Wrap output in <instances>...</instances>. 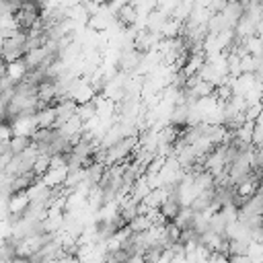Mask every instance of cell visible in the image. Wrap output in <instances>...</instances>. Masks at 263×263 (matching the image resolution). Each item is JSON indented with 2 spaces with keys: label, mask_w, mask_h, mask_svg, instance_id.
<instances>
[{
  "label": "cell",
  "mask_w": 263,
  "mask_h": 263,
  "mask_svg": "<svg viewBox=\"0 0 263 263\" xmlns=\"http://www.w3.org/2000/svg\"><path fill=\"white\" fill-rule=\"evenodd\" d=\"M150 191H152V185H150V181H148V175H142V177H138V179L134 181L132 195H134L138 201H142Z\"/></svg>",
  "instance_id": "obj_7"
},
{
  "label": "cell",
  "mask_w": 263,
  "mask_h": 263,
  "mask_svg": "<svg viewBox=\"0 0 263 263\" xmlns=\"http://www.w3.org/2000/svg\"><path fill=\"white\" fill-rule=\"evenodd\" d=\"M263 111V101H255V103H249L247 105V109H245V117L247 119H257L259 117V113Z\"/></svg>",
  "instance_id": "obj_14"
},
{
  "label": "cell",
  "mask_w": 263,
  "mask_h": 263,
  "mask_svg": "<svg viewBox=\"0 0 263 263\" xmlns=\"http://www.w3.org/2000/svg\"><path fill=\"white\" fill-rule=\"evenodd\" d=\"M255 125H257V121L247 119L240 127H236V129H234V136H236L238 140L247 142V144H253V132H255Z\"/></svg>",
  "instance_id": "obj_9"
},
{
  "label": "cell",
  "mask_w": 263,
  "mask_h": 263,
  "mask_svg": "<svg viewBox=\"0 0 263 263\" xmlns=\"http://www.w3.org/2000/svg\"><path fill=\"white\" fill-rule=\"evenodd\" d=\"M117 16V21L123 25V27H134L136 23H138V16H140V10H138V6L134 4V2H127V4H123L121 8H117V12H115Z\"/></svg>",
  "instance_id": "obj_3"
},
{
  "label": "cell",
  "mask_w": 263,
  "mask_h": 263,
  "mask_svg": "<svg viewBox=\"0 0 263 263\" xmlns=\"http://www.w3.org/2000/svg\"><path fill=\"white\" fill-rule=\"evenodd\" d=\"M2 72H6L14 82H21L27 74H29V66H27V62H25V58H21V60H14V62H4V68H2Z\"/></svg>",
  "instance_id": "obj_5"
},
{
  "label": "cell",
  "mask_w": 263,
  "mask_h": 263,
  "mask_svg": "<svg viewBox=\"0 0 263 263\" xmlns=\"http://www.w3.org/2000/svg\"><path fill=\"white\" fill-rule=\"evenodd\" d=\"M60 90H58V82L55 78H47L43 82H39V88H37V97L45 103V105H53L55 99H58Z\"/></svg>",
  "instance_id": "obj_2"
},
{
  "label": "cell",
  "mask_w": 263,
  "mask_h": 263,
  "mask_svg": "<svg viewBox=\"0 0 263 263\" xmlns=\"http://www.w3.org/2000/svg\"><path fill=\"white\" fill-rule=\"evenodd\" d=\"M49 164H51V154H39L37 160H35V166H33L35 175L41 179V177L49 171Z\"/></svg>",
  "instance_id": "obj_12"
},
{
  "label": "cell",
  "mask_w": 263,
  "mask_h": 263,
  "mask_svg": "<svg viewBox=\"0 0 263 263\" xmlns=\"http://www.w3.org/2000/svg\"><path fill=\"white\" fill-rule=\"evenodd\" d=\"M86 179V166H78V168H70L68 171V177H66V181H64V185L66 187H70V189H76L82 181Z\"/></svg>",
  "instance_id": "obj_8"
},
{
  "label": "cell",
  "mask_w": 263,
  "mask_h": 263,
  "mask_svg": "<svg viewBox=\"0 0 263 263\" xmlns=\"http://www.w3.org/2000/svg\"><path fill=\"white\" fill-rule=\"evenodd\" d=\"M23 55H25L23 49H2V58H4L6 64L8 62H14V60H21Z\"/></svg>",
  "instance_id": "obj_15"
},
{
  "label": "cell",
  "mask_w": 263,
  "mask_h": 263,
  "mask_svg": "<svg viewBox=\"0 0 263 263\" xmlns=\"http://www.w3.org/2000/svg\"><path fill=\"white\" fill-rule=\"evenodd\" d=\"M78 115H80L84 121H88V119L97 117V115H99L97 103H95V101H88V103H82V105H78Z\"/></svg>",
  "instance_id": "obj_13"
},
{
  "label": "cell",
  "mask_w": 263,
  "mask_h": 263,
  "mask_svg": "<svg viewBox=\"0 0 263 263\" xmlns=\"http://www.w3.org/2000/svg\"><path fill=\"white\" fill-rule=\"evenodd\" d=\"M31 205V197L27 191H16L6 199V208L12 214H25V210Z\"/></svg>",
  "instance_id": "obj_4"
},
{
  "label": "cell",
  "mask_w": 263,
  "mask_h": 263,
  "mask_svg": "<svg viewBox=\"0 0 263 263\" xmlns=\"http://www.w3.org/2000/svg\"><path fill=\"white\" fill-rule=\"evenodd\" d=\"M68 166H58V168H49L43 177H41V181L45 183V185H49V187H55V185H62L64 181H66V177H68Z\"/></svg>",
  "instance_id": "obj_6"
},
{
  "label": "cell",
  "mask_w": 263,
  "mask_h": 263,
  "mask_svg": "<svg viewBox=\"0 0 263 263\" xmlns=\"http://www.w3.org/2000/svg\"><path fill=\"white\" fill-rule=\"evenodd\" d=\"M242 14H245V6L240 4V0H230L226 4V8L222 10V16L226 21V27H232V29L238 25V21L242 18Z\"/></svg>",
  "instance_id": "obj_1"
},
{
  "label": "cell",
  "mask_w": 263,
  "mask_h": 263,
  "mask_svg": "<svg viewBox=\"0 0 263 263\" xmlns=\"http://www.w3.org/2000/svg\"><path fill=\"white\" fill-rule=\"evenodd\" d=\"M152 224H154V222L150 220L148 214H138V216L129 222V228H132L134 232H144V230H148Z\"/></svg>",
  "instance_id": "obj_11"
},
{
  "label": "cell",
  "mask_w": 263,
  "mask_h": 263,
  "mask_svg": "<svg viewBox=\"0 0 263 263\" xmlns=\"http://www.w3.org/2000/svg\"><path fill=\"white\" fill-rule=\"evenodd\" d=\"M31 144H33V138H31V136H25V134H14V136L10 138V148H12L14 154L25 152Z\"/></svg>",
  "instance_id": "obj_10"
}]
</instances>
